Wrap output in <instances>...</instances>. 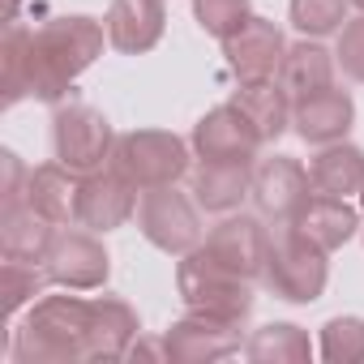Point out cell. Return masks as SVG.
<instances>
[{"label": "cell", "mask_w": 364, "mask_h": 364, "mask_svg": "<svg viewBox=\"0 0 364 364\" xmlns=\"http://www.w3.org/2000/svg\"><path fill=\"white\" fill-rule=\"evenodd\" d=\"M103 48H112L107 26L86 14H65V18H52L39 31H31V52H26L31 99L60 107L69 99L73 82L103 56Z\"/></svg>", "instance_id": "cell-1"}, {"label": "cell", "mask_w": 364, "mask_h": 364, "mask_svg": "<svg viewBox=\"0 0 364 364\" xmlns=\"http://www.w3.org/2000/svg\"><path fill=\"white\" fill-rule=\"evenodd\" d=\"M90 309L69 287L65 296H39L0 351L14 364H90Z\"/></svg>", "instance_id": "cell-2"}, {"label": "cell", "mask_w": 364, "mask_h": 364, "mask_svg": "<svg viewBox=\"0 0 364 364\" xmlns=\"http://www.w3.org/2000/svg\"><path fill=\"white\" fill-rule=\"evenodd\" d=\"M176 296L185 309L232 321V326H245L253 317V304H257L253 279L228 270L206 245H198L193 253H185L176 262Z\"/></svg>", "instance_id": "cell-3"}, {"label": "cell", "mask_w": 364, "mask_h": 364, "mask_svg": "<svg viewBox=\"0 0 364 364\" xmlns=\"http://www.w3.org/2000/svg\"><path fill=\"white\" fill-rule=\"evenodd\" d=\"M189 150L193 141L176 137L171 129H133L116 137L107 167L120 171L133 189H159V185H176L189 171Z\"/></svg>", "instance_id": "cell-4"}, {"label": "cell", "mask_w": 364, "mask_h": 364, "mask_svg": "<svg viewBox=\"0 0 364 364\" xmlns=\"http://www.w3.org/2000/svg\"><path fill=\"white\" fill-rule=\"evenodd\" d=\"M326 257H330L326 249H317L291 223H283L274 232V240H270V257H266L262 283L287 304H317L326 283H330V262Z\"/></svg>", "instance_id": "cell-5"}, {"label": "cell", "mask_w": 364, "mask_h": 364, "mask_svg": "<svg viewBox=\"0 0 364 364\" xmlns=\"http://www.w3.org/2000/svg\"><path fill=\"white\" fill-rule=\"evenodd\" d=\"M137 232L146 236V245H154L167 257H185L206 240L202 228V206L198 198L180 193L176 185H159V189H141L137 198Z\"/></svg>", "instance_id": "cell-6"}, {"label": "cell", "mask_w": 364, "mask_h": 364, "mask_svg": "<svg viewBox=\"0 0 364 364\" xmlns=\"http://www.w3.org/2000/svg\"><path fill=\"white\" fill-rule=\"evenodd\" d=\"M52 150L77 176L103 171L112 163V150H116L112 120L90 103H60L52 112Z\"/></svg>", "instance_id": "cell-7"}, {"label": "cell", "mask_w": 364, "mask_h": 364, "mask_svg": "<svg viewBox=\"0 0 364 364\" xmlns=\"http://www.w3.org/2000/svg\"><path fill=\"white\" fill-rule=\"evenodd\" d=\"M253 206L262 219L270 223H291L304 202L313 198V180H309V167L291 154H270V159H257L253 163Z\"/></svg>", "instance_id": "cell-8"}, {"label": "cell", "mask_w": 364, "mask_h": 364, "mask_svg": "<svg viewBox=\"0 0 364 364\" xmlns=\"http://www.w3.org/2000/svg\"><path fill=\"white\" fill-rule=\"evenodd\" d=\"M193 154L202 163H257V150L266 146L257 124L228 99L219 107H210L198 124H193Z\"/></svg>", "instance_id": "cell-9"}, {"label": "cell", "mask_w": 364, "mask_h": 364, "mask_svg": "<svg viewBox=\"0 0 364 364\" xmlns=\"http://www.w3.org/2000/svg\"><path fill=\"white\" fill-rule=\"evenodd\" d=\"M48 279L56 287H69V291H99L112 274V253L103 249L99 232H56L52 240V253H48Z\"/></svg>", "instance_id": "cell-10"}, {"label": "cell", "mask_w": 364, "mask_h": 364, "mask_svg": "<svg viewBox=\"0 0 364 364\" xmlns=\"http://www.w3.org/2000/svg\"><path fill=\"white\" fill-rule=\"evenodd\" d=\"M240 330H245V326H232V321H219V317H206V313L185 309V317H176V321L163 330L167 360H171V364H206V360L240 355V351H245Z\"/></svg>", "instance_id": "cell-11"}, {"label": "cell", "mask_w": 364, "mask_h": 364, "mask_svg": "<svg viewBox=\"0 0 364 364\" xmlns=\"http://www.w3.org/2000/svg\"><path fill=\"white\" fill-rule=\"evenodd\" d=\"M270 232H266V219L262 215H223V223L219 228H210L206 232V249L228 266V270H236V274H245V279H262L266 274V257H270Z\"/></svg>", "instance_id": "cell-12"}, {"label": "cell", "mask_w": 364, "mask_h": 364, "mask_svg": "<svg viewBox=\"0 0 364 364\" xmlns=\"http://www.w3.org/2000/svg\"><path fill=\"white\" fill-rule=\"evenodd\" d=\"M137 198H141V189H133L120 171H112V167L90 171V176H82V189H77V228L107 236L137 215Z\"/></svg>", "instance_id": "cell-13"}, {"label": "cell", "mask_w": 364, "mask_h": 364, "mask_svg": "<svg viewBox=\"0 0 364 364\" xmlns=\"http://www.w3.org/2000/svg\"><path fill=\"white\" fill-rule=\"evenodd\" d=\"M283 52H287L283 31L270 18H257V14L232 39H223V56H228V69L236 73V82H270V77H279Z\"/></svg>", "instance_id": "cell-14"}, {"label": "cell", "mask_w": 364, "mask_h": 364, "mask_svg": "<svg viewBox=\"0 0 364 364\" xmlns=\"http://www.w3.org/2000/svg\"><path fill=\"white\" fill-rule=\"evenodd\" d=\"M103 26H107V43L120 56H146L163 43L167 5L163 0H112Z\"/></svg>", "instance_id": "cell-15"}, {"label": "cell", "mask_w": 364, "mask_h": 364, "mask_svg": "<svg viewBox=\"0 0 364 364\" xmlns=\"http://www.w3.org/2000/svg\"><path fill=\"white\" fill-rule=\"evenodd\" d=\"M351 124H355V99L347 90H338V86H326L317 95H304V99L291 103V129L309 146L347 141Z\"/></svg>", "instance_id": "cell-16"}, {"label": "cell", "mask_w": 364, "mask_h": 364, "mask_svg": "<svg viewBox=\"0 0 364 364\" xmlns=\"http://www.w3.org/2000/svg\"><path fill=\"white\" fill-rule=\"evenodd\" d=\"M52 240H56V223L43 219L26 198L5 202V210H0V253H5V257H18V262H48Z\"/></svg>", "instance_id": "cell-17"}, {"label": "cell", "mask_w": 364, "mask_h": 364, "mask_svg": "<svg viewBox=\"0 0 364 364\" xmlns=\"http://www.w3.org/2000/svg\"><path fill=\"white\" fill-rule=\"evenodd\" d=\"M77 189H82V176L69 171L60 159L56 163H39L26 180V202L52 219L56 228H77Z\"/></svg>", "instance_id": "cell-18"}, {"label": "cell", "mask_w": 364, "mask_h": 364, "mask_svg": "<svg viewBox=\"0 0 364 364\" xmlns=\"http://www.w3.org/2000/svg\"><path fill=\"white\" fill-rule=\"evenodd\" d=\"M291 228H296L304 240H313L317 249L334 253V249H343V245L360 232V210H355L347 198H321V193H313V198L304 202V210L291 219Z\"/></svg>", "instance_id": "cell-19"}, {"label": "cell", "mask_w": 364, "mask_h": 364, "mask_svg": "<svg viewBox=\"0 0 364 364\" xmlns=\"http://www.w3.org/2000/svg\"><path fill=\"white\" fill-rule=\"evenodd\" d=\"M90 360H124L141 321L124 296H95L90 300Z\"/></svg>", "instance_id": "cell-20"}, {"label": "cell", "mask_w": 364, "mask_h": 364, "mask_svg": "<svg viewBox=\"0 0 364 364\" xmlns=\"http://www.w3.org/2000/svg\"><path fill=\"white\" fill-rule=\"evenodd\" d=\"M334 73H338V60L321 39L287 43L283 65H279V82L291 99H304V95H317V90L334 86Z\"/></svg>", "instance_id": "cell-21"}, {"label": "cell", "mask_w": 364, "mask_h": 364, "mask_svg": "<svg viewBox=\"0 0 364 364\" xmlns=\"http://www.w3.org/2000/svg\"><path fill=\"white\" fill-rule=\"evenodd\" d=\"M309 180H313V193H321V198L360 193L364 189V150L351 141L317 146V154L309 159Z\"/></svg>", "instance_id": "cell-22"}, {"label": "cell", "mask_w": 364, "mask_h": 364, "mask_svg": "<svg viewBox=\"0 0 364 364\" xmlns=\"http://www.w3.org/2000/svg\"><path fill=\"white\" fill-rule=\"evenodd\" d=\"M253 193V163H202L193 171V198L210 215H232Z\"/></svg>", "instance_id": "cell-23"}, {"label": "cell", "mask_w": 364, "mask_h": 364, "mask_svg": "<svg viewBox=\"0 0 364 364\" xmlns=\"http://www.w3.org/2000/svg\"><path fill=\"white\" fill-rule=\"evenodd\" d=\"M232 103L257 124L262 141H279L291 129V103L296 99L283 90L279 77H270V82H240L236 95H232Z\"/></svg>", "instance_id": "cell-24"}, {"label": "cell", "mask_w": 364, "mask_h": 364, "mask_svg": "<svg viewBox=\"0 0 364 364\" xmlns=\"http://www.w3.org/2000/svg\"><path fill=\"white\" fill-rule=\"evenodd\" d=\"M245 355L253 364H309L313 343H309V330L296 321H266L245 338Z\"/></svg>", "instance_id": "cell-25"}, {"label": "cell", "mask_w": 364, "mask_h": 364, "mask_svg": "<svg viewBox=\"0 0 364 364\" xmlns=\"http://www.w3.org/2000/svg\"><path fill=\"white\" fill-rule=\"evenodd\" d=\"M26 52H31V31L14 22L5 31V43H0V90H5V107H18L22 99H31Z\"/></svg>", "instance_id": "cell-26"}, {"label": "cell", "mask_w": 364, "mask_h": 364, "mask_svg": "<svg viewBox=\"0 0 364 364\" xmlns=\"http://www.w3.org/2000/svg\"><path fill=\"white\" fill-rule=\"evenodd\" d=\"M48 266L43 262H18L5 257L0 262V287H5V317H18L26 304H35L48 291Z\"/></svg>", "instance_id": "cell-27"}, {"label": "cell", "mask_w": 364, "mask_h": 364, "mask_svg": "<svg viewBox=\"0 0 364 364\" xmlns=\"http://www.w3.org/2000/svg\"><path fill=\"white\" fill-rule=\"evenodd\" d=\"M287 18L300 39H330L351 22V0H291Z\"/></svg>", "instance_id": "cell-28"}, {"label": "cell", "mask_w": 364, "mask_h": 364, "mask_svg": "<svg viewBox=\"0 0 364 364\" xmlns=\"http://www.w3.org/2000/svg\"><path fill=\"white\" fill-rule=\"evenodd\" d=\"M317 355H321L326 364H360V360H364V317H355V313L330 317V321L321 326Z\"/></svg>", "instance_id": "cell-29"}, {"label": "cell", "mask_w": 364, "mask_h": 364, "mask_svg": "<svg viewBox=\"0 0 364 364\" xmlns=\"http://www.w3.org/2000/svg\"><path fill=\"white\" fill-rule=\"evenodd\" d=\"M253 18V0H193V22L210 39H232Z\"/></svg>", "instance_id": "cell-30"}, {"label": "cell", "mask_w": 364, "mask_h": 364, "mask_svg": "<svg viewBox=\"0 0 364 364\" xmlns=\"http://www.w3.org/2000/svg\"><path fill=\"white\" fill-rule=\"evenodd\" d=\"M334 60H338V69H343V77H347V82L364 86V14H360V18H351V22L338 31Z\"/></svg>", "instance_id": "cell-31"}, {"label": "cell", "mask_w": 364, "mask_h": 364, "mask_svg": "<svg viewBox=\"0 0 364 364\" xmlns=\"http://www.w3.org/2000/svg\"><path fill=\"white\" fill-rule=\"evenodd\" d=\"M0 167H5V176H0V202H18L26 198V180L31 171L22 167V159L14 150H0Z\"/></svg>", "instance_id": "cell-32"}, {"label": "cell", "mask_w": 364, "mask_h": 364, "mask_svg": "<svg viewBox=\"0 0 364 364\" xmlns=\"http://www.w3.org/2000/svg\"><path fill=\"white\" fill-rule=\"evenodd\" d=\"M137 355H146V360H167V343H163V338L154 343V338H141V334H137L133 347H129V360H137Z\"/></svg>", "instance_id": "cell-33"}, {"label": "cell", "mask_w": 364, "mask_h": 364, "mask_svg": "<svg viewBox=\"0 0 364 364\" xmlns=\"http://www.w3.org/2000/svg\"><path fill=\"white\" fill-rule=\"evenodd\" d=\"M14 14H18V0H9V26H14Z\"/></svg>", "instance_id": "cell-34"}, {"label": "cell", "mask_w": 364, "mask_h": 364, "mask_svg": "<svg viewBox=\"0 0 364 364\" xmlns=\"http://www.w3.org/2000/svg\"><path fill=\"white\" fill-rule=\"evenodd\" d=\"M351 9H355V14H364V0H351Z\"/></svg>", "instance_id": "cell-35"}, {"label": "cell", "mask_w": 364, "mask_h": 364, "mask_svg": "<svg viewBox=\"0 0 364 364\" xmlns=\"http://www.w3.org/2000/svg\"><path fill=\"white\" fill-rule=\"evenodd\" d=\"M360 210H364V189H360Z\"/></svg>", "instance_id": "cell-36"}]
</instances>
